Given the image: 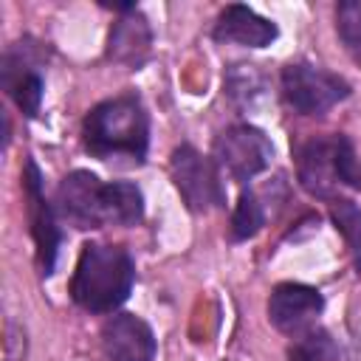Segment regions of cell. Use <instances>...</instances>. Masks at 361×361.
Segmentation results:
<instances>
[{"label": "cell", "instance_id": "cell-1", "mask_svg": "<svg viewBox=\"0 0 361 361\" xmlns=\"http://www.w3.org/2000/svg\"><path fill=\"white\" fill-rule=\"evenodd\" d=\"M85 147L107 161V158H130L133 164H144L149 147V118L138 96L124 93L107 102H99L82 124Z\"/></svg>", "mask_w": 361, "mask_h": 361}, {"label": "cell", "instance_id": "cell-2", "mask_svg": "<svg viewBox=\"0 0 361 361\" xmlns=\"http://www.w3.org/2000/svg\"><path fill=\"white\" fill-rule=\"evenodd\" d=\"M135 282V265L127 248L87 243L71 276V299L90 313H113L127 302Z\"/></svg>", "mask_w": 361, "mask_h": 361}, {"label": "cell", "instance_id": "cell-3", "mask_svg": "<svg viewBox=\"0 0 361 361\" xmlns=\"http://www.w3.org/2000/svg\"><path fill=\"white\" fill-rule=\"evenodd\" d=\"M296 175L316 197H330L336 186H361L355 149L347 135H319L305 141L296 152Z\"/></svg>", "mask_w": 361, "mask_h": 361}, {"label": "cell", "instance_id": "cell-4", "mask_svg": "<svg viewBox=\"0 0 361 361\" xmlns=\"http://www.w3.org/2000/svg\"><path fill=\"white\" fill-rule=\"evenodd\" d=\"M282 93L296 113L322 116L350 96V85L324 68L307 62H290L282 68Z\"/></svg>", "mask_w": 361, "mask_h": 361}, {"label": "cell", "instance_id": "cell-5", "mask_svg": "<svg viewBox=\"0 0 361 361\" xmlns=\"http://www.w3.org/2000/svg\"><path fill=\"white\" fill-rule=\"evenodd\" d=\"M169 172H172V180H175L183 203L192 212H209V209H217L226 203L217 164L212 158L200 155L192 144H180L172 149Z\"/></svg>", "mask_w": 361, "mask_h": 361}, {"label": "cell", "instance_id": "cell-6", "mask_svg": "<svg viewBox=\"0 0 361 361\" xmlns=\"http://www.w3.org/2000/svg\"><path fill=\"white\" fill-rule=\"evenodd\" d=\"M274 147L262 130L251 124H234L214 138V158L234 180H251L271 164Z\"/></svg>", "mask_w": 361, "mask_h": 361}, {"label": "cell", "instance_id": "cell-7", "mask_svg": "<svg viewBox=\"0 0 361 361\" xmlns=\"http://www.w3.org/2000/svg\"><path fill=\"white\" fill-rule=\"evenodd\" d=\"M56 212L76 228H102L107 226V206H104V183L87 172L76 169L62 178L56 189Z\"/></svg>", "mask_w": 361, "mask_h": 361}, {"label": "cell", "instance_id": "cell-8", "mask_svg": "<svg viewBox=\"0 0 361 361\" xmlns=\"http://www.w3.org/2000/svg\"><path fill=\"white\" fill-rule=\"evenodd\" d=\"M23 189H25V206H28V223H31V237L37 245V262L39 271L48 276L54 274L56 265V251H59V228L51 203L42 195V175L34 161H25L23 172Z\"/></svg>", "mask_w": 361, "mask_h": 361}, {"label": "cell", "instance_id": "cell-9", "mask_svg": "<svg viewBox=\"0 0 361 361\" xmlns=\"http://www.w3.org/2000/svg\"><path fill=\"white\" fill-rule=\"evenodd\" d=\"M324 299L316 288L302 285V282H282L271 290L268 299V319L276 330L299 336L307 333L316 316L322 313Z\"/></svg>", "mask_w": 361, "mask_h": 361}, {"label": "cell", "instance_id": "cell-10", "mask_svg": "<svg viewBox=\"0 0 361 361\" xmlns=\"http://www.w3.org/2000/svg\"><path fill=\"white\" fill-rule=\"evenodd\" d=\"M102 347L110 361H155L152 327L135 313H116L102 327Z\"/></svg>", "mask_w": 361, "mask_h": 361}, {"label": "cell", "instance_id": "cell-11", "mask_svg": "<svg viewBox=\"0 0 361 361\" xmlns=\"http://www.w3.org/2000/svg\"><path fill=\"white\" fill-rule=\"evenodd\" d=\"M214 39L237 42L245 48H265L276 39V25L265 17H259L254 8L243 6V3H231L223 8V14L214 23Z\"/></svg>", "mask_w": 361, "mask_h": 361}, {"label": "cell", "instance_id": "cell-12", "mask_svg": "<svg viewBox=\"0 0 361 361\" xmlns=\"http://www.w3.org/2000/svg\"><path fill=\"white\" fill-rule=\"evenodd\" d=\"M149 48H152V28L138 8L121 14L113 23L110 37H107V56L113 62L138 68L149 56Z\"/></svg>", "mask_w": 361, "mask_h": 361}, {"label": "cell", "instance_id": "cell-13", "mask_svg": "<svg viewBox=\"0 0 361 361\" xmlns=\"http://www.w3.org/2000/svg\"><path fill=\"white\" fill-rule=\"evenodd\" d=\"M3 87L28 118H34L39 113L45 82H42L39 71L31 68L23 59V54H17V51H8L3 59Z\"/></svg>", "mask_w": 361, "mask_h": 361}, {"label": "cell", "instance_id": "cell-14", "mask_svg": "<svg viewBox=\"0 0 361 361\" xmlns=\"http://www.w3.org/2000/svg\"><path fill=\"white\" fill-rule=\"evenodd\" d=\"M104 206H107V226H133L144 217V195L135 183L113 180L104 183Z\"/></svg>", "mask_w": 361, "mask_h": 361}, {"label": "cell", "instance_id": "cell-15", "mask_svg": "<svg viewBox=\"0 0 361 361\" xmlns=\"http://www.w3.org/2000/svg\"><path fill=\"white\" fill-rule=\"evenodd\" d=\"M330 217H333L336 228L344 234V240L355 257V265L361 271V209L347 197H333L330 200Z\"/></svg>", "mask_w": 361, "mask_h": 361}, {"label": "cell", "instance_id": "cell-16", "mask_svg": "<svg viewBox=\"0 0 361 361\" xmlns=\"http://www.w3.org/2000/svg\"><path fill=\"white\" fill-rule=\"evenodd\" d=\"M265 223V212H262V203L254 192H243L234 212H231V240H248L254 237Z\"/></svg>", "mask_w": 361, "mask_h": 361}, {"label": "cell", "instance_id": "cell-17", "mask_svg": "<svg viewBox=\"0 0 361 361\" xmlns=\"http://www.w3.org/2000/svg\"><path fill=\"white\" fill-rule=\"evenodd\" d=\"M336 31L344 48L361 62V0H341L336 6Z\"/></svg>", "mask_w": 361, "mask_h": 361}, {"label": "cell", "instance_id": "cell-18", "mask_svg": "<svg viewBox=\"0 0 361 361\" xmlns=\"http://www.w3.org/2000/svg\"><path fill=\"white\" fill-rule=\"evenodd\" d=\"M333 358V344L324 333H302V338L288 350V361H330Z\"/></svg>", "mask_w": 361, "mask_h": 361}]
</instances>
